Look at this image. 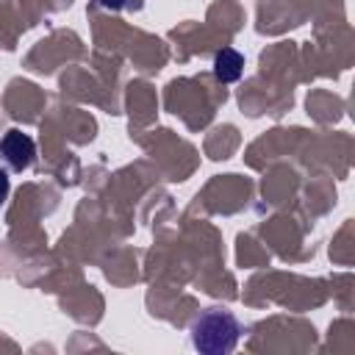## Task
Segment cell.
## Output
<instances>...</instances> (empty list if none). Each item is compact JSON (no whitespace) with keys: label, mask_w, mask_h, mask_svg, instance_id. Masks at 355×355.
Segmentation results:
<instances>
[{"label":"cell","mask_w":355,"mask_h":355,"mask_svg":"<svg viewBox=\"0 0 355 355\" xmlns=\"http://www.w3.org/2000/svg\"><path fill=\"white\" fill-rule=\"evenodd\" d=\"M236 336H239V327L233 322L230 313H222V311H208L197 324H194V344L202 349V352H227L233 349L236 344Z\"/></svg>","instance_id":"cell-1"},{"label":"cell","mask_w":355,"mask_h":355,"mask_svg":"<svg viewBox=\"0 0 355 355\" xmlns=\"http://www.w3.org/2000/svg\"><path fill=\"white\" fill-rule=\"evenodd\" d=\"M0 155L8 161L11 169H25L31 166L33 155H36V144L28 133L22 130H8L3 139H0Z\"/></svg>","instance_id":"cell-2"},{"label":"cell","mask_w":355,"mask_h":355,"mask_svg":"<svg viewBox=\"0 0 355 355\" xmlns=\"http://www.w3.org/2000/svg\"><path fill=\"white\" fill-rule=\"evenodd\" d=\"M241 69H244L241 53H236V50H230V47H222V50L216 53V58H214V72H216V78H219L222 83L239 80V78H241Z\"/></svg>","instance_id":"cell-3"},{"label":"cell","mask_w":355,"mask_h":355,"mask_svg":"<svg viewBox=\"0 0 355 355\" xmlns=\"http://www.w3.org/2000/svg\"><path fill=\"white\" fill-rule=\"evenodd\" d=\"M8 189H11V183H8V175L0 169V202L8 197Z\"/></svg>","instance_id":"cell-4"}]
</instances>
